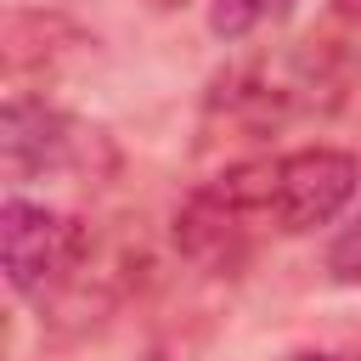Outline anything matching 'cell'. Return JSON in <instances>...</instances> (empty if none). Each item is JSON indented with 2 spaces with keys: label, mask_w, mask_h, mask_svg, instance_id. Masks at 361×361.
<instances>
[{
  "label": "cell",
  "mask_w": 361,
  "mask_h": 361,
  "mask_svg": "<svg viewBox=\"0 0 361 361\" xmlns=\"http://www.w3.org/2000/svg\"><path fill=\"white\" fill-rule=\"evenodd\" d=\"M361 186L355 152L338 147H293V152H265L248 164L220 169L203 180V192L231 214V226L259 243V237H305L316 226H333Z\"/></svg>",
  "instance_id": "obj_1"
},
{
  "label": "cell",
  "mask_w": 361,
  "mask_h": 361,
  "mask_svg": "<svg viewBox=\"0 0 361 361\" xmlns=\"http://www.w3.org/2000/svg\"><path fill=\"white\" fill-rule=\"evenodd\" d=\"M338 96V68L327 51H282V56H248L226 68L209 90V130H226L231 141H259L282 130L299 113H316Z\"/></svg>",
  "instance_id": "obj_2"
},
{
  "label": "cell",
  "mask_w": 361,
  "mask_h": 361,
  "mask_svg": "<svg viewBox=\"0 0 361 361\" xmlns=\"http://www.w3.org/2000/svg\"><path fill=\"white\" fill-rule=\"evenodd\" d=\"M0 265L17 299L51 305L62 288H73L96 265V237L90 220L62 209V203H34L11 192L0 203Z\"/></svg>",
  "instance_id": "obj_3"
},
{
  "label": "cell",
  "mask_w": 361,
  "mask_h": 361,
  "mask_svg": "<svg viewBox=\"0 0 361 361\" xmlns=\"http://www.w3.org/2000/svg\"><path fill=\"white\" fill-rule=\"evenodd\" d=\"M0 164H6L11 186L45 180V175H90L96 180L113 169V147L102 130L68 118L45 96L11 90L0 107Z\"/></svg>",
  "instance_id": "obj_4"
},
{
  "label": "cell",
  "mask_w": 361,
  "mask_h": 361,
  "mask_svg": "<svg viewBox=\"0 0 361 361\" xmlns=\"http://www.w3.org/2000/svg\"><path fill=\"white\" fill-rule=\"evenodd\" d=\"M90 34L56 11V6H11L6 11V79L23 90L28 79H51L73 51H85Z\"/></svg>",
  "instance_id": "obj_5"
},
{
  "label": "cell",
  "mask_w": 361,
  "mask_h": 361,
  "mask_svg": "<svg viewBox=\"0 0 361 361\" xmlns=\"http://www.w3.org/2000/svg\"><path fill=\"white\" fill-rule=\"evenodd\" d=\"M293 11V0H209V28L220 39H248L271 23H282Z\"/></svg>",
  "instance_id": "obj_6"
},
{
  "label": "cell",
  "mask_w": 361,
  "mask_h": 361,
  "mask_svg": "<svg viewBox=\"0 0 361 361\" xmlns=\"http://www.w3.org/2000/svg\"><path fill=\"white\" fill-rule=\"evenodd\" d=\"M327 276L333 282H344V288H361V209L333 231V243H327Z\"/></svg>",
  "instance_id": "obj_7"
},
{
  "label": "cell",
  "mask_w": 361,
  "mask_h": 361,
  "mask_svg": "<svg viewBox=\"0 0 361 361\" xmlns=\"http://www.w3.org/2000/svg\"><path fill=\"white\" fill-rule=\"evenodd\" d=\"M282 361H350V355H333V350H293V355H282Z\"/></svg>",
  "instance_id": "obj_8"
},
{
  "label": "cell",
  "mask_w": 361,
  "mask_h": 361,
  "mask_svg": "<svg viewBox=\"0 0 361 361\" xmlns=\"http://www.w3.org/2000/svg\"><path fill=\"white\" fill-rule=\"evenodd\" d=\"M333 6H338V17H355L361 23V0H333Z\"/></svg>",
  "instance_id": "obj_9"
},
{
  "label": "cell",
  "mask_w": 361,
  "mask_h": 361,
  "mask_svg": "<svg viewBox=\"0 0 361 361\" xmlns=\"http://www.w3.org/2000/svg\"><path fill=\"white\" fill-rule=\"evenodd\" d=\"M141 6H152V11H180L186 0H141Z\"/></svg>",
  "instance_id": "obj_10"
}]
</instances>
